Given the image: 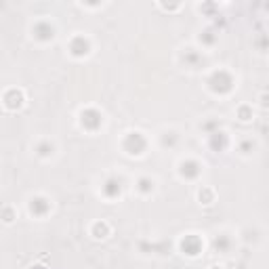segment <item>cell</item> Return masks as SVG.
<instances>
[{"label":"cell","mask_w":269,"mask_h":269,"mask_svg":"<svg viewBox=\"0 0 269 269\" xmlns=\"http://www.w3.org/2000/svg\"><path fill=\"white\" fill-rule=\"evenodd\" d=\"M208 86L213 93H219V95L229 93L234 88V78L229 72H225V69H219V72H215L208 78Z\"/></svg>","instance_id":"1"},{"label":"cell","mask_w":269,"mask_h":269,"mask_svg":"<svg viewBox=\"0 0 269 269\" xmlns=\"http://www.w3.org/2000/svg\"><path fill=\"white\" fill-rule=\"evenodd\" d=\"M122 147H124L126 153H131V156H141V153L145 151V147H147V141H145V137L141 133H129L124 137Z\"/></svg>","instance_id":"2"},{"label":"cell","mask_w":269,"mask_h":269,"mask_svg":"<svg viewBox=\"0 0 269 269\" xmlns=\"http://www.w3.org/2000/svg\"><path fill=\"white\" fill-rule=\"evenodd\" d=\"M80 124L84 126L86 131H97L101 124H103V116L97 112V110H82L80 112Z\"/></svg>","instance_id":"3"},{"label":"cell","mask_w":269,"mask_h":269,"mask_svg":"<svg viewBox=\"0 0 269 269\" xmlns=\"http://www.w3.org/2000/svg\"><path fill=\"white\" fill-rule=\"evenodd\" d=\"M181 251L185 254H189V257H196V254H200V251H202V240L198 238V235H185L181 240Z\"/></svg>","instance_id":"4"},{"label":"cell","mask_w":269,"mask_h":269,"mask_svg":"<svg viewBox=\"0 0 269 269\" xmlns=\"http://www.w3.org/2000/svg\"><path fill=\"white\" fill-rule=\"evenodd\" d=\"M179 172H181V177H185V179H196L202 172V166L198 164L196 160H185V162L179 164Z\"/></svg>","instance_id":"5"},{"label":"cell","mask_w":269,"mask_h":269,"mask_svg":"<svg viewBox=\"0 0 269 269\" xmlns=\"http://www.w3.org/2000/svg\"><path fill=\"white\" fill-rule=\"evenodd\" d=\"M69 50H72L74 57H84L88 55V50H91V44L84 36H76L72 42H69Z\"/></svg>","instance_id":"6"},{"label":"cell","mask_w":269,"mask_h":269,"mask_svg":"<svg viewBox=\"0 0 269 269\" xmlns=\"http://www.w3.org/2000/svg\"><path fill=\"white\" fill-rule=\"evenodd\" d=\"M34 36L38 40H50V38L55 36V28L49 21H38L34 25Z\"/></svg>","instance_id":"7"},{"label":"cell","mask_w":269,"mask_h":269,"mask_svg":"<svg viewBox=\"0 0 269 269\" xmlns=\"http://www.w3.org/2000/svg\"><path fill=\"white\" fill-rule=\"evenodd\" d=\"M120 191H122V183H120V179L110 177V179H107V181L103 183V194H105V198H110V200L118 198Z\"/></svg>","instance_id":"8"},{"label":"cell","mask_w":269,"mask_h":269,"mask_svg":"<svg viewBox=\"0 0 269 269\" xmlns=\"http://www.w3.org/2000/svg\"><path fill=\"white\" fill-rule=\"evenodd\" d=\"M49 208H50V204L47 198H32L30 200V213L36 217H44L49 213Z\"/></svg>","instance_id":"9"},{"label":"cell","mask_w":269,"mask_h":269,"mask_svg":"<svg viewBox=\"0 0 269 269\" xmlns=\"http://www.w3.org/2000/svg\"><path fill=\"white\" fill-rule=\"evenodd\" d=\"M23 103V93L17 91V88H11V91L4 93V105L9 107V110H17V107H21Z\"/></svg>","instance_id":"10"},{"label":"cell","mask_w":269,"mask_h":269,"mask_svg":"<svg viewBox=\"0 0 269 269\" xmlns=\"http://www.w3.org/2000/svg\"><path fill=\"white\" fill-rule=\"evenodd\" d=\"M210 147H213L215 151H223L227 147V134L219 129L213 131L210 133Z\"/></svg>","instance_id":"11"},{"label":"cell","mask_w":269,"mask_h":269,"mask_svg":"<svg viewBox=\"0 0 269 269\" xmlns=\"http://www.w3.org/2000/svg\"><path fill=\"white\" fill-rule=\"evenodd\" d=\"M93 235L97 240H103V238H107L110 235V225H107L105 221H101V223H95L93 225Z\"/></svg>","instance_id":"12"},{"label":"cell","mask_w":269,"mask_h":269,"mask_svg":"<svg viewBox=\"0 0 269 269\" xmlns=\"http://www.w3.org/2000/svg\"><path fill=\"white\" fill-rule=\"evenodd\" d=\"M229 246H232V240H229L225 234L219 235V238L215 240V248H217L219 252H227V251H229Z\"/></svg>","instance_id":"13"},{"label":"cell","mask_w":269,"mask_h":269,"mask_svg":"<svg viewBox=\"0 0 269 269\" xmlns=\"http://www.w3.org/2000/svg\"><path fill=\"white\" fill-rule=\"evenodd\" d=\"M137 189L141 194H150V191H153V181L150 177H141L139 183H137Z\"/></svg>","instance_id":"14"},{"label":"cell","mask_w":269,"mask_h":269,"mask_svg":"<svg viewBox=\"0 0 269 269\" xmlns=\"http://www.w3.org/2000/svg\"><path fill=\"white\" fill-rule=\"evenodd\" d=\"M53 143H49V141H42V143H38V147H36V151H38V156H42V158H47V156H50L53 153Z\"/></svg>","instance_id":"15"},{"label":"cell","mask_w":269,"mask_h":269,"mask_svg":"<svg viewBox=\"0 0 269 269\" xmlns=\"http://www.w3.org/2000/svg\"><path fill=\"white\" fill-rule=\"evenodd\" d=\"M183 61H187V66H189V67H196V66H198V61H200V55H198V53H194V50L189 49L187 53H185Z\"/></svg>","instance_id":"16"},{"label":"cell","mask_w":269,"mask_h":269,"mask_svg":"<svg viewBox=\"0 0 269 269\" xmlns=\"http://www.w3.org/2000/svg\"><path fill=\"white\" fill-rule=\"evenodd\" d=\"M179 137H177V133L175 131H170V133H164L162 134V145L166 147V145H175V141H177Z\"/></svg>","instance_id":"17"},{"label":"cell","mask_w":269,"mask_h":269,"mask_svg":"<svg viewBox=\"0 0 269 269\" xmlns=\"http://www.w3.org/2000/svg\"><path fill=\"white\" fill-rule=\"evenodd\" d=\"M198 198H200V202L204 200V204H210V202H213V191L204 187V189H200V194H198Z\"/></svg>","instance_id":"18"},{"label":"cell","mask_w":269,"mask_h":269,"mask_svg":"<svg viewBox=\"0 0 269 269\" xmlns=\"http://www.w3.org/2000/svg\"><path fill=\"white\" fill-rule=\"evenodd\" d=\"M238 116H240V120H242V122H248V120L252 118V112H251V107H240V110H238Z\"/></svg>","instance_id":"19"},{"label":"cell","mask_w":269,"mask_h":269,"mask_svg":"<svg viewBox=\"0 0 269 269\" xmlns=\"http://www.w3.org/2000/svg\"><path fill=\"white\" fill-rule=\"evenodd\" d=\"M210 34H213V32H204V36H200V40H204V42H206V44H213L215 42V36H210Z\"/></svg>","instance_id":"20"},{"label":"cell","mask_w":269,"mask_h":269,"mask_svg":"<svg viewBox=\"0 0 269 269\" xmlns=\"http://www.w3.org/2000/svg\"><path fill=\"white\" fill-rule=\"evenodd\" d=\"M254 143H252V141H244V143H242V151H244V153H248V147H252Z\"/></svg>","instance_id":"21"},{"label":"cell","mask_w":269,"mask_h":269,"mask_svg":"<svg viewBox=\"0 0 269 269\" xmlns=\"http://www.w3.org/2000/svg\"><path fill=\"white\" fill-rule=\"evenodd\" d=\"M261 105L269 107V95H261Z\"/></svg>","instance_id":"22"},{"label":"cell","mask_w":269,"mask_h":269,"mask_svg":"<svg viewBox=\"0 0 269 269\" xmlns=\"http://www.w3.org/2000/svg\"><path fill=\"white\" fill-rule=\"evenodd\" d=\"M32 269H47V267H40V265H36V267H32Z\"/></svg>","instance_id":"23"},{"label":"cell","mask_w":269,"mask_h":269,"mask_svg":"<svg viewBox=\"0 0 269 269\" xmlns=\"http://www.w3.org/2000/svg\"><path fill=\"white\" fill-rule=\"evenodd\" d=\"M210 269H223V267H219V265H213V267H210Z\"/></svg>","instance_id":"24"}]
</instances>
